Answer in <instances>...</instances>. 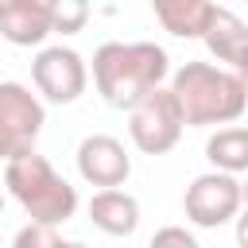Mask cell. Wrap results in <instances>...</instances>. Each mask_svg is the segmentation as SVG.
<instances>
[{"label":"cell","mask_w":248,"mask_h":248,"mask_svg":"<svg viewBox=\"0 0 248 248\" xmlns=\"http://www.w3.org/2000/svg\"><path fill=\"white\" fill-rule=\"evenodd\" d=\"M151 244L159 248V244H182V248H194V236L186 232V229H159L155 236H151Z\"/></svg>","instance_id":"16"},{"label":"cell","mask_w":248,"mask_h":248,"mask_svg":"<svg viewBox=\"0 0 248 248\" xmlns=\"http://www.w3.org/2000/svg\"><path fill=\"white\" fill-rule=\"evenodd\" d=\"M244 205V190H240V178L229 174V170H205L198 174L186 194H182V209L186 217L198 225V229H217V225H229Z\"/></svg>","instance_id":"5"},{"label":"cell","mask_w":248,"mask_h":248,"mask_svg":"<svg viewBox=\"0 0 248 248\" xmlns=\"http://www.w3.org/2000/svg\"><path fill=\"white\" fill-rule=\"evenodd\" d=\"M236 240H240V244L248 248V205H244V213L236 217Z\"/></svg>","instance_id":"17"},{"label":"cell","mask_w":248,"mask_h":248,"mask_svg":"<svg viewBox=\"0 0 248 248\" xmlns=\"http://www.w3.org/2000/svg\"><path fill=\"white\" fill-rule=\"evenodd\" d=\"M0 209H4V194H0Z\"/></svg>","instance_id":"20"},{"label":"cell","mask_w":248,"mask_h":248,"mask_svg":"<svg viewBox=\"0 0 248 248\" xmlns=\"http://www.w3.org/2000/svg\"><path fill=\"white\" fill-rule=\"evenodd\" d=\"M0 35L12 46H39L50 31L46 0H4L0 4Z\"/></svg>","instance_id":"9"},{"label":"cell","mask_w":248,"mask_h":248,"mask_svg":"<svg viewBox=\"0 0 248 248\" xmlns=\"http://www.w3.org/2000/svg\"><path fill=\"white\" fill-rule=\"evenodd\" d=\"M232 70H236V74H240V81L248 85V46H244V50H240V58L232 62Z\"/></svg>","instance_id":"18"},{"label":"cell","mask_w":248,"mask_h":248,"mask_svg":"<svg viewBox=\"0 0 248 248\" xmlns=\"http://www.w3.org/2000/svg\"><path fill=\"white\" fill-rule=\"evenodd\" d=\"M4 186H8V194L23 205V213H27L31 221L66 225V221L78 213V190H74L35 147L4 159Z\"/></svg>","instance_id":"3"},{"label":"cell","mask_w":248,"mask_h":248,"mask_svg":"<svg viewBox=\"0 0 248 248\" xmlns=\"http://www.w3.org/2000/svg\"><path fill=\"white\" fill-rule=\"evenodd\" d=\"M240 190H244V205H248V178H244V182H240Z\"/></svg>","instance_id":"19"},{"label":"cell","mask_w":248,"mask_h":248,"mask_svg":"<svg viewBox=\"0 0 248 248\" xmlns=\"http://www.w3.org/2000/svg\"><path fill=\"white\" fill-rule=\"evenodd\" d=\"M31 81L50 105H70L89 85V66L74 46H43L31 62Z\"/></svg>","instance_id":"7"},{"label":"cell","mask_w":248,"mask_h":248,"mask_svg":"<svg viewBox=\"0 0 248 248\" xmlns=\"http://www.w3.org/2000/svg\"><path fill=\"white\" fill-rule=\"evenodd\" d=\"M202 43L209 46V54H213L217 62H229V66H232V62L240 58V50L248 46V27H244V19L232 16L229 8H217V4H213V16H209V23H205Z\"/></svg>","instance_id":"12"},{"label":"cell","mask_w":248,"mask_h":248,"mask_svg":"<svg viewBox=\"0 0 248 248\" xmlns=\"http://www.w3.org/2000/svg\"><path fill=\"white\" fill-rule=\"evenodd\" d=\"M16 248H66V236L58 232V225L31 221L27 229L16 232Z\"/></svg>","instance_id":"15"},{"label":"cell","mask_w":248,"mask_h":248,"mask_svg":"<svg viewBox=\"0 0 248 248\" xmlns=\"http://www.w3.org/2000/svg\"><path fill=\"white\" fill-rule=\"evenodd\" d=\"M46 12L54 35H78L89 23V0H46Z\"/></svg>","instance_id":"14"},{"label":"cell","mask_w":248,"mask_h":248,"mask_svg":"<svg viewBox=\"0 0 248 248\" xmlns=\"http://www.w3.org/2000/svg\"><path fill=\"white\" fill-rule=\"evenodd\" d=\"M205 159H209L217 170L244 174V170H248V128H240V124L217 128V132L205 140Z\"/></svg>","instance_id":"13"},{"label":"cell","mask_w":248,"mask_h":248,"mask_svg":"<svg viewBox=\"0 0 248 248\" xmlns=\"http://www.w3.org/2000/svg\"><path fill=\"white\" fill-rule=\"evenodd\" d=\"M182 128H186V116L174 89L155 85L143 101L128 108V136L143 155H167L182 140Z\"/></svg>","instance_id":"4"},{"label":"cell","mask_w":248,"mask_h":248,"mask_svg":"<svg viewBox=\"0 0 248 248\" xmlns=\"http://www.w3.org/2000/svg\"><path fill=\"white\" fill-rule=\"evenodd\" d=\"M170 89L182 105L186 128H213L232 124L248 108V85L236 70L213 66V62H186L174 70Z\"/></svg>","instance_id":"2"},{"label":"cell","mask_w":248,"mask_h":248,"mask_svg":"<svg viewBox=\"0 0 248 248\" xmlns=\"http://www.w3.org/2000/svg\"><path fill=\"white\" fill-rule=\"evenodd\" d=\"M0 4H4V0H0Z\"/></svg>","instance_id":"21"},{"label":"cell","mask_w":248,"mask_h":248,"mask_svg":"<svg viewBox=\"0 0 248 248\" xmlns=\"http://www.w3.org/2000/svg\"><path fill=\"white\" fill-rule=\"evenodd\" d=\"M78 174L89 186H124L132 174V155L116 136H85L78 143Z\"/></svg>","instance_id":"8"},{"label":"cell","mask_w":248,"mask_h":248,"mask_svg":"<svg viewBox=\"0 0 248 248\" xmlns=\"http://www.w3.org/2000/svg\"><path fill=\"white\" fill-rule=\"evenodd\" d=\"M89 221L108 236H132L140 225V202L120 186H101L89 198Z\"/></svg>","instance_id":"10"},{"label":"cell","mask_w":248,"mask_h":248,"mask_svg":"<svg viewBox=\"0 0 248 248\" xmlns=\"http://www.w3.org/2000/svg\"><path fill=\"white\" fill-rule=\"evenodd\" d=\"M170 74V58L155 43H101L93 50V85L112 108H132Z\"/></svg>","instance_id":"1"},{"label":"cell","mask_w":248,"mask_h":248,"mask_svg":"<svg viewBox=\"0 0 248 248\" xmlns=\"http://www.w3.org/2000/svg\"><path fill=\"white\" fill-rule=\"evenodd\" d=\"M151 12L174 39H202L213 16V0H151Z\"/></svg>","instance_id":"11"},{"label":"cell","mask_w":248,"mask_h":248,"mask_svg":"<svg viewBox=\"0 0 248 248\" xmlns=\"http://www.w3.org/2000/svg\"><path fill=\"white\" fill-rule=\"evenodd\" d=\"M43 124H46L43 101L19 81H0V159L31 151Z\"/></svg>","instance_id":"6"}]
</instances>
